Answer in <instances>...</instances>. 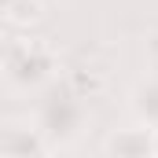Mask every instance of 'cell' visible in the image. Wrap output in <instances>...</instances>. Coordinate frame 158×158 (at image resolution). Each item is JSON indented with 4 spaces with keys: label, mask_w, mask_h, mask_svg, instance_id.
<instances>
[{
    "label": "cell",
    "mask_w": 158,
    "mask_h": 158,
    "mask_svg": "<svg viewBox=\"0 0 158 158\" xmlns=\"http://www.w3.org/2000/svg\"><path fill=\"white\" fill-rule=\"evenodd\" d=\"M15 4H19V0H0V19H7V15H11V7H15Z\"/></svg>",
    "instance_id": "obj_7"
},
{
    "label": "cell",
    "mask_w": 158,
    "mask_h": 158,
    "mask_svg": "<svg viewBox=\"0 0 158 158\" xmlns=\"http://www.w3.org/2000/svg\"><path fill=\"white\" fill-rule=\"evenodd\" d=\"M0 158H44V136L33 121H0Z\"/></svg>",
    "instance_id": "obj_4"
},
{
    "label": "cell",
    "mask_w": 158,
    "mask_h": 158,
    "mask_svg": "<svg viewBox=\"0 0 158 158\" xmlns=\"http://www.w3.org/2000/svg\"><path fill=\"white\" fill-rule=\"evenodd\" d=\"M55 52L33 37H11L0 52V70L11 88L19 92H40L55 81Z\"/></svg>",
    "instance_id": "obj_2"
},
{
    "label": "cell",
    "mask_w": 158,
    "mask_h": 158,
    "mask_svg": "<svg viewBox=\"0 0 158 158\" xmlns=\"http://www.w3.org/2000/svg\"><path fill=\"white\" fill-rule=\"evenodd\" d=\"M37 19H40V0H19L7 15V22H15V26H30Z\"/></svg>",
    "instance_id": "obj_6"
},
{
    "label": "cell",
    "mask_w": 158,
    "mask_h": 158,
    "mask_svg": "<svg viewBox=\"0 0 158 158\" xmlns=\"http://www.w3.org/2000/svg\"><path fill=\"white\" fill-rule=\"evenodd\" d=\"M85 121H88V107L74 85L52 81L48 88H40L33 125L44 136V143H74L85 129Z\"/></svg>",
    "instance_id": "obj_1"
},
{
    "label": "cell",
    "mask_w": 158,
    "mask_h": 158,
    "mask_svg": "<svg viewBox=\"0 0 158 158\" xmlns=\"http://www.w3.org/2000/svg\"><path fill=\"white\" fill-rule=\"evenodd\" d=\"M129 114H132V121H140L147 129H158V70L143 74L129 88Z\"/></svg>",
    "instance_id": "obj_5"
},
{
    "label": "cell",
    "mask_w": 158,
    "mask_h": 158,
    "mask_svg": "<svg viewBox=\"0 0 158 158\" xmlns=\"http://www.w3.org/2000/svg\"><path fill=\"white\" fill-rule=\"evenodd\" d=\"M103 158H158V129L132 121V125H121L114 132H107Z\"/></svg>",
    "instance_id": "obj_3"
}]
</instances>
